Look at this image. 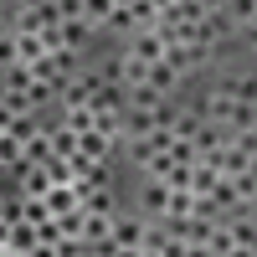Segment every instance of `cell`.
Listing matches in <instances>:
<instances>
[{"label":"cell","mask_w":257,"mask_h":257,"mask_svg":"<svg viewBox=\"0 0 257 257\" xmlns=\"http://www.w3.org/2000/svg\"><path fill=\"white\" fill-rule=\"evenodd\" d=\"M128 6H134V0H113V11H128Z\"/></svg>","instance_id":"cell-36"},{"label":"cell","mask_w":257,"mask_h":257,"mask_svg":"<svg viewBox=\"0 0 257 257\" xmlns=\"http://www.w3.org/2000/svg\"><path fill=\"white\" fill-rule=\"evenodd\" d=\"M221 93H231L237 103H252V108H257V77H231Z\"/></svg>","instance_id":"cell-22"},{"label":"cell","mask_w":257,"mask_h":257,"mask_svg":"<svg viewBox=\"0 0 257 257\" xmlns=\"http://www.w3.org/2000/svg\"><path fill=\"white\" fill-rule=\"evenodd\" d=\"M0 93H31V72L21 67V62H16V67H6V88H0Z\"/></svg>","instance_id":"cell-26"},{"label":"cell","mask_w":257,"mask_h":257,"mask_svg":"<svg viewBox=\"0 0 257 257\" xmlns=\"http://www.w3.org/2000/svg\"><path fill=\"white\" fill-rule=\"evenodd\" d=\"M144 231H149V221H118L113 216V247H144Z\"/></svg>","instance_id":"cell-11"},{"label":"cell","mask_w":257,"mask_h":257,"mask_svg":"<svg viewBox=\"0 0 257 257\" xmlns=\"http://www.w3.org/2000/svg\"><path fill=\"white\" fill-rule=\"evenodd\" d=\"M226 231H231V247H247V252L257 257V226H252V221H242V216H237Z\"/></svg>","instance_id":"cell-19"},{"label":"cell","mask_w":257,"mask_h":257,"mask_svg":"<svg viewBox=\"0 0 257 257\" xmlns=\"http://www.w3.org/2000/svg\"><path fill=\"white\" fill-rule=\"evenodd\" d=\"M144 88L165 98V93H175V88H180V72L170 67V62H155V67H149V77H144Z\"/></svg>","instance_id":"cell-7"},{"label":"cell","mask_w":257,"mask_h":257,"mask_svg":"<svg viewBox=\"0 0 257 257\" xmlns=\"http://www.w3.org/2000/svg\"><path fill=\"white\" fill-rule=\"evenodd\" d=\"M77 155H88V160L103 165V160L113 155V139H108V134H77Z\"/></svg>","instance_id":"cell-13"},{"label":"cell","mask_w":257,"mask_h":257,"mask_svg":"<svg viewBox=\"0 0 257 257\" xmlns=\"http://www.w3.org/2000/svg\"><path fill=\"white\" fill-rule=\"evenodd\" d=\"M165 62H170V67H175V72L185 77L190 67H201V62H206V57H201V52H190V47H185V41H180V47H165Z\"/></svg>","instance_id":"cell-16"},{"label":"cell","mask_w":257,"mask_h":257,"mask_svg":"<svg viewBox=\"0 0 257 257\" xmlns=\"http://www.w3.org/2000/svg\"><path fill=\"white\" fill-rule=\"evenodd\" d=\"M108 16H113V0H82V21L88 26H108Z\"/></svg>","instance_id":"cell-23"},{"label":"cell","mask_w":257,"mask_h":257,"mask_svg":"<svg viewBox=\"0 0 257 257\" xmlns=\"http://www.w3.org/2000/svg\"><path fill=\"white\" fill-rule=\"evenodd\" d=\"M221 257H252V252H247V247H231V252H221Z\"/></svg>","instance_id":"cell-35"},{"label":"cell","mask_w":257,"mask_h":257,"mask_svg":"<svg viewBox=\"0 0 257 257\" xmlns=\"http://www.w3.org/2000/svg\"><path fill=\"white\" fill-rule=\"evenodd\" d=\"M128 57L144 62V67H155V62H165V41L149 31V26H139V31H134V41H128Z\"/></svg>","instance_id":"cell-3"},{"label":"cell","mask_w":257,"mask_h":257,"mask_svg":"<svg viewBox=\"0 0 257 257\" xmlns=\"http://www.w3.org/2000/svg\"><path fill=\"white\" fill-rule=\"evenodd\" d=\"M77 211H88V216H118V211H113V196H108V190H77Z\"/></svg>","instance_id":"cell-6"},{"label":"cell","mask_w":257,"mask_h":257,"mask_svg":"<svg viewBox=\"0 0 257 257\" xmlns=\"http://www.w3.org/2000/svg\"><path fill=\"white\" fill-rule=\"evenodd\" d=\"M77 257H98V252H93V247H82V252H77Z\"/></svg>","instance_id":"cell-37"},{"label":"cell","mask_w":257,"mask_h":257,"mask_svg":"<svg viewBox=\"0 0 257 257\" xmlns=\"http://www.w3.org/2000/svg\"><path fill=\"white\" fill-rule=\"evenodd\" d=\"M103 242H113V216H88L82 211V247H103Z\"/></svg>","instance_id":"cell-4"},{"label":"cell","mask_w":257,"mask_h":257,"mask_svg":"<svg viewBox=\"0 0 257 257\" xmlns=\"http://www.w3.org/2000/svg\"><path fill=\"white\" fill-rule=\"evenodd\" d=\"M47 144H52V155L57 160H67V155H77V134L67 123H57V128H47Z\"/></svg>","instance_id":"cell-15"},{"label":"cell","mask_w":257,"mask_h":257,"mask_svg":"<svg viewBox=\"0 0 257 257\" xmlns=\"http://www.w3.org/2000/svg\"><path fill=\"white\" fill-rule=\"evenodd\" d=\"M88 108H93V118H108V113H123V93L113 88V82H103V88L88 98Z\"/></svg>","instance_id":"cell-5"},{"label":"cell","mask_w":257,"mask_h":257,"mask_svg":"<svg viewBox=\"0 0 257 257\" xmlns=\"http://www.w3.org/2000/svg\"><path fill=\"white\" fill-rule=\"evenodd\" d=\"M190 170H196V165H170L165 185H170V190H190Z\"/></svg>","instance_id":"cell-30"},{"label":"cell","mask_w":257,"mask_h":257,"mask_svg":"<svg viewBox=\"0 0 257 257\" xmlns=\"http://www.w3.org/2000/svg\"><path fill=\"white\" fill-rule=\"evenodd\" d=\"M185 257H211V252H206V247H190V242H185Z\"/></svg>","instance_id":"cell-34"},{"label":"cell","mask_w":257,"mask_h":257,"mask_svg":"<svg viewBox=\"0 0 257 257\" xmlns=\"http://www.w3.org/2000/svg\"><path fill=\"white\" fill-rule=\"evenodd\" d=\"M88 36H93V26L88 21H62V41H67V52H77V47H88Z\"/></svg>","instance_id":"cell-18"},{"label":"cell","mask_w":257,"mask_h":257,"mask_svg":"<svg viewBox=\"0 0 257 257\" xmlns=\"http://www.w3.org/2000/svg\"><path fill=\"white\" fill-rule=\"evenodd\" d=\"M6 134H11V139H16L21 149H26V144H31L36 134H47V128L36 123V113H16V118H11V128H6Z\"/></svg>","instance_id":"cell-12"},{"label":"cell","mask_w":257,"mask_h":257,"mask_svg":"<svg viewBox=\"0 0 257 257\" xmlns=\"http://www.w3.org/2000/svg\"><path fill=\"white\" fill-rule=\"evenodd\" d=\"M221 16H231V21H242V26H247V21L257 16V0H226V11Z\"/></svg>","instance_id":"cell-29"},{"label":"cell","mask_w":257,"mask_h":257,"mask_svg":"<svg viewBox=\"0 0 257 257\" xmlns=\"http://www.w3.org/2000/svg\"><path fill=\"white\" fill-rule=\"evenodd\" d=\"M165 206H170V185H165V180H149V185H144V216L165 221Z\"/></svg>","instance_id":"cell-10"},{"label":"cell","mask_w":257,"mask_h":257,"mask_svg":"<svg viewBox=\"0 0 257 257\" xmlns=\"http://www.w3.org/2000/svg\"><path fill=\"white\" fill-rule=\"evenodd\" d=\"M31 247H36V226H31V221H21V226L6 231V252H21V257H26Z\"/></svg>","instance_id":"cell-17"},{"label":"cell","mask_w":257,"mask_h":257,"mask_svg":"<svg viewBox=\"0 0 257 257\" xmlns=\"http://www.w3.org/2000/svg\"><path fill=\"white\" fill-rule=\"evenodd\" d=\"M0 165H11V170H21V165H26V149H21L11 134H0Z\"/></svg>","instance_id":"cell-25"},{"label":"cell","mask_w":257,"mask_h":257,"mask_svg":"<svg viewBox=\"0 0 257 257\" xmlns=\"http://www.w3.org/2000/svg\"><path fill=\"white\" fill-rule=\"evenodd\" d=\"M16 175H21V190H26V201H41V196L52 190V175H47L41 165H26V170H16Z\"/></svg>","instance_id":"cell-8"},{"label":"cell","mask_w":257,"mask_h":257,"mask_svg":"<svg viewBox=\"0 0 257 257\" xmlns=\"http://www.w3.org/2000/svg\"><path fill=\"white\" fill-rule=\"evenodd\" d=\"M103 88V77L98 72H77V77H67V88H62V108H88V98Z\"/></svg>","instance_id":"cell-2"},{"label":"cell","mask_w":257,"mask_h":257,"mask_svg":"<svg viewBox=\"0 0 257 257\" xmlns=\"http://www.w3.org/2000/svg\"><path fill=\"white\" fill-rule=\"evenodd\" d=\"M47 160H52V144H47V134H36L26 144V165H47ZM26 165H21V170H26Z\"/></svg>","instance_id":"cell-27"},{"label":"cell","mask_w":257,"mask_h":257,"mask_svg":"<svg viewBox=\"0 0 257 257\" xmlns=\"http://www.w3.org/2000/svg\"><path fill=\"white\" fill-rule=\"evenodd\" d=\"M0 67H16V41L0 36Z\"/></svg>","instance_id":"cell-31"},{"label":"cell","mask_w":257,"mask_h":257,"mask_svg":"<svg viewBox=\"0 0 257 257\" xmlns=\"http://www.w3.org/2000/svg\"><path fill=\"white\" fill-rule=\"evenodd\" d=\"M216 170H211V165H196V170H190V196H211V190H216Z\"/></svg>","instance_id":"cell-20"},{"label":"cell","mask_w":257,"mask_h":257,"mask_svg":"<svg viewBox=\"0 0 257 257\" xmlns=\"http://www.w3.org/2000/svg\"><path fill=\"white\" fill-rule=\"evenodd\" d=\"M0 36H6V21H0Z\"/></svg>","instance_id":"cell-39"},{"label":"cell","mask_w":257,"mask_h":257,"mask_svg":"<svg viewBox=\"0 0 257 257\" xmlns=\"http://www.w3.org/2000/svg\"><path fill=\"white\" fill-rule=\"evenodd\" d=\"M11 118H16V113L6 108V103H0V134H6V128H11Z\"/></svg>","instance_id":"cell-33"},{"label":"cell","mask_w":257,"mask_h":257,"mask_svg":"<svg viewBox=\"0 0 257 257\" xmlns=\"http://www.w3.org/2000/svg\"><path fill=\"white\" fill-rule=\"evenodd\" d=\"M21 216H26L31 226H41V221H52V211H47V201H26L21 196Z\"/></svg>","instance_id":"cell-28"},{"label":"cell","mask_w":257,"mask_h":257,"mask_svg":"<svg viewBox=\"0 0 257 257\" xmlns=\"http://www.w3.org/2000/svg\"><path fill=\"white\" fill-rule=\"evenodd\" d=\"M11 41H16V62H21V67H31V62H41V57H47L41 36H31V31H16Z\"/></svg>","instance_id":"cell-9"},{"label":"cell","mask_w":257,"mask_h":257,"mask_svg":"<svg viewBox=\"0 0 257 257\" xmlns=\"http://www.w3.org/2000/svg\"><path fill=\"white\" fill-rule=\"evenodd\" d=\"M41 201H47L52 216H67V211H77V190H72V185H52Z\"/></svg>","instance_id":"cell-14"},{"label":"cell","mask_w":257,"mask_h":257,"mask_svg":"<svg viewBox=\"0 0 257 257\" xmlns=\"http://www.w3.org/2000/svg\"><path fill=\"white\" fill-rule=\"evenodd\" d=\"M57 231H62V242H82V211H67V216H52Z\"/></svg>","instance_id":"cell-24"},{"label":"cell","mask_w":257,"mask_h":257,"mask_svg":"<svg viewBox=\"0 0 257 257\" xmlns=\"http://www.w3.org/2000/svg\"><path fill=\"white\" fill-rule=\"evenodd\" d=\"M0 257H21V252H0Z\"/></svg>","instance_id":"cell-38"},{"label":"cell","mask_w":257,"mask_h":257,"mask_svg":"<svg viewBox=\"0 0 257 257\" xmlns=\"http://www.w3.org/2000/svg\"><path fill=\"white\" fill-rule=\"evenodd\" d=\"M211 123H216L226 139H237V134H252L257 128V108L252 103H237L231 93H211Z\"/></svg>","instance_id":"cell-1"},{"label":"cell","mask_w":257,"mask_h":257,"mask_svg":"<svg viewBox=\"0 0 257 257\" xmlns=\"http://www.w3.org/2000/svg\"><path fill=\"white\" fill-rule=\"evenodd\" d=\"M62 123H67L72 128V134H93V108H62Z\"/></svg>","instance_id":"cell-21"},{"label":"cell","mask_w":257,"mask_h":257,"mask_svg":"<svg viewBox=\"0 0 257 257\" xmlns=\"http://www.w3.org/2000/svg\"><path fill=\"white\" fill-rule=\"evenodd\" d=\"M26 257H57V247H41V242H36V247H31Z\"/></svg>","instance_id":"cell-32"}]
</instances>
